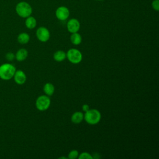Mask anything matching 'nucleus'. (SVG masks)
Instances as JSON below:
<instances>
[{
    "label": "nucleus",
    "instance_id": "obj_14",
    "mask_svg": "<svg viewBox=\"0 0 159 159\" xmlns=\"http://www.w3.org/2000/svg\"><path fill=\"white\" fill-rule=\"evenodd\" d=\"M53 58L55 61L58 62H61L66 58V54L63 50H57L54 53Z\"/></svg>",
    "mask_w": 159,
    "mask_h": 159
},
{
    "label": "nucleus",
    "instance_id": "obj_4",
    "mask_svg": "<svg viewBox=\"0 0 159 159\" xmlns=\"http://www.w3.org/2000/svg\"><path fill=\"white\" fill-rule=\"evenodd\" d=\"M50 103L51 101L48 96L41 95L37 98L35 101V106L39 111H44L48 109Z\"/></svg>",
    "mask_w": 159,
    "mask_h": 159
},
{
    "label": "nucleus",
    "instance_id": "obj_5",
    "mask_svg": "<svg viewBox=\"0 0 159 159\" xmlns=\"http://www.w3.org/2000/svg\"><path fill=\"white\" fill-rule=\"evenodd\" d=\"M68 61L73 64L80 63L83 59L81 52L76 48H70L66 53Z\"/></svg>",
    "mask_w": 159,
    "mask_h": 159
},
{
    "label": "nucleus",
    "instance_id": "obj_8",
    "mask_svg": "<svg viewBox=\"0 0 159 159\" xmlns=\"http://www.w3.org/2000/svg\"><path fill=\"white\" fill-rule=\"evenodd\" d=\"M67 30L71 34L78 32L80 29V23L76 19H70L66 24Z\"/></svg>",
    "mask_w": 159,
    "mask_h": 159
},
{
    "label": "nucleus",
    "instance_id": "obj_15",
    "mask_svg": "<svg viewBox=\"0 0 159 159\" xmlns=\"http://www.w3.org/2000/svg\"><path fill=\"white\" fill-rule=\"evenodd\" d=\"M17 40L20 44H26L30 40V36L26 32H22L18 35Z\"/></svg>",
    "mask_w": 159,
    "mask_h": 159
},
{
    "label": "nucleus",
    "instance_id": "obj_21",
    "mask_svg": "<svg viewBox=\"0 0 159 159\" xmlns=\"http://www.w3.org/2000/svg\"><path fill=\"white\" fill-rule=\"evenodd\" d=\"M89 109H90V108H89V106L88 104H83V105L82 106V110H83V111H84V112H87Z\"/></svg>",
    "mask_w": 159,
    "mask_h": 159
},
{
    "label": "nucleus",
    "instance_id": "obj_1",
    "mask_svg": "<svg viewBox=\"0 0 159 159\" xmlns=\"http://www.w3.org/2000/svg\"><path fill=\"white\" fill-rule=\"evenodd\" d=\"M16 71V67L11 63H5L0 65V78L2 80H10Z\"/></svg>",
    "mask_w": 159,
    "mask_h": 159
},
{
    "label": "nucleus",
    "instance_id": "obj_11",
    "mask_svg": "<svg viewBox=\"0 0 159 159\" xmlns=\"http://www.w3.org/2000/svg\"><path fill=\"white\" fill-rule=\"evenodd\" d=\"M83 119L84 114L80 111L75 112L71 117V120L74 124H80L83 121Z\"/></svg>",
    "mask_w": 159,
    "mask_h": 159
},
{
    "label": "nucleus",
    "instance_id": "obj_20",
    "mask_svg": "<svg viewBox=\"0 0 159 159\" xmlns=\"http://www.w3.org/2000/svg\"><path fill=\"white\" fill-rule=\"evenodd\" d=\"M5 58L8 61H12L15 58V54L12 52H7L5 55Z\"/></svg>",
    "mask_w": 159,
    "mask_h": 159
},
{
    "label": "nucleus",
    "instance_id": "obj_19",
    "mask_svg": "<svg viewBox=\"0 0 159 159\" xmlns=\"http://www.w3.org/2000/svg\"><path fill=\"white\" fill-rule=\"evenodd\" d=\"M152 8L156 11H159V0H153L152 2Z\"/></svg>",
    "mask_w": 159,
    "mask_h": 159
},
{
    "label": "nucleus",
    "instance_id": "obj_7",
    "mask_svg": "<svg viewBox=\"0 0 159 159\" xmlns=\"http://www.w3.org/2000/svg\"><path fill=\"white\" fill-rule=\"evenodd\" d=\"M55 16L60 20H66L70 16V11L65 6H60L55 11Z\"/></svg>",
    "mask_w": 159,
    "mask_h": 159
},
{
    "label": "nucleus",
    "instance_id": "obj_13",
    "mask_svg": "<svg viewBox=\"0 0 159 159\" xmlns=\"http://www.w3.org/2000/svg\"><path fill=\"white\" fill-rule=\"evenodd\" d=\"M43 90L46 95L50 96H52L55 92V86L51 83H47L44 84Z\"/></svg>",
    "mask_w": 159,
    "mask_h": 159
},
{
    "label": "nucleus",
    "instance_id": "obj_2",
    "mask_svg": "<svg viewBox=\"0 0 159 159\" xmlns=\"http://www.w3.org/2000/svg\"><path fill=\"white\" fill-rule=\"evenodd\" d=\"M16 12L20 17L26 18L32 14V8L28 2L20 1L18 2L16 6Z\"/></svg>",
    "mask_w": 159,
    "mask_h": 159
},
{
    "label": "nucleus",
    "instance_id": "obj_12",
    "mask_svg": "<svg viewBox=\"0 0 159 159\" xmlns=\"http://www.w3.org/2000/svg\"><path fill=\"white\" fill-rule=\"evenodd\" d=\"M25 25L27 29H33L37 25V20L35 17L30 16L26 17V19L25 20Z\"/></svg>",
    "mask_w": 159,
    "mask_h": 159
},
{
    "label": "nucleus",
    "instance_id": "obj_10",
    "mask_svg": "<svg viewBox=\"0 0 159 159\" xmlns=\"http://www.w3.org/2000/svg\"><path fill=\"white\" fill-rule=\"evenodd\" d=\"M28 56V51L25 48L19 49L15 54V58L18 61H24Z\"/></svg>",
    "mask_w": 159,
    "mask_h": 159
},
{
    "label": "nucleus",
    "instance_id": "obj_17",
    "mask_svg": "<svg viewBox=\"0 0 159 159\" xmlns=\"http://www.w3.org/2000/svg\"><path fill=\"white\" fill-rule=\"evenodd\" d=\"M79 152L76 150H73L70 151L68 155V159H76L78 157Z\"/></svg>",
    "mask_w": 159,
    "mask_h": 159
},
{
    "label": "nucleus",
    "instance_id": "obj_16",
    "mask_svg": "<svg viewBox=\"0 0 159 159\" xmlns=\"http://www.w3.org/2000/svg\"><path fill=\"white\" fill-rule=\"evenodd\" d=\"M70 39L71 42L73 45H80L82 42V37H81V35L80 34H78V32L71 34Z\"/></svg>",
    "mask_w": 159,
    "mask_h": 159
},
{
    "label": "nucleus",
    "instance_id": "obj_6",
    "mask_svg": "<svg viewBox=\"0 0 159 159\" xmlns=\"http://www.w3.org/2000/svg\"><path fill=\"white\" fill-rule=\"evenodd\" d=\"M36 36L38 40L42 42H47L50 37V34L48 29L45 27H40L36 31Z\"/></svg>",
    "mask_w": 159,
    "mask_h": 159
},
{
    "label": "nucleus",
    "instance_id": "obj_18",
    "mask_svg": "<svg viewBox=\"0 0 159 159\" xmlns=\"http://www.w3.org/2000/svg\"><path fill=\"white\" fill-rule=\"evenodd\" d=\"M78 158L79 159H93V157L89 153L84 152L79 154Z\"/></svg>",
    "mask_w": 159,
    "mask_h": 159
},
{
    "label": "nucleus",
    "instance_id": "obj_3",
    "mask_svg": "<svg viewBox=\"0 0 159 159\" xmlns=\"http://www.w3.org/2000/svg\"><path fill=\"white\" fill-rule=\"evenodd\" d=\"M101 119V112L96 109H89L84 115V119L90 125L97 124Z\"/></svg>",
    "mask_w": 159,
    "mask_h": 159
},
{
    "label": "nucleus",
    "instance_id": "obj_9",
    "mask_svg": "<svg viewBox=\"0 0 159 159\" xmlns=\"http://www.w3.org/2000/svg\"><path fill=\"white\" fill-rule=\"evenodd\" d=\"M13 78L15 83L19 85H22L24 84L27 80V76L25 73L20 70L16 71Z\"/></svg>",
    "mask_w": 159,
    "mask_h": 159
},
{
    "label": "nucleus",
    "instance_id": "obj_23",
    "mask_svg": "<svg viewBox=\"0 0 159 159\" xmlns=\"http://www.w3.org/2000/svg\"><path fill=\"white\" fill-rule=\"evenodd\" d=\"M96 1H103V0H96Z\"/></svg>",
    "mask_w": 159,
    "mask_h": 159
},
{
    "label": "nucleus",
    "instance_id": "obj_22",
    "mask_svg": "<svg viewBox=\"0 0 159 159\" xmlns=\"http://www.w3.org/2000/svg\"><path fill=\"white\" fill-rule=\"evenodd\" d=\"M59 158H65V159H67L68 157H59Z\"/></svg>",
    "mask_w": 159,
    "mask_h": 159
}]
</instances>
